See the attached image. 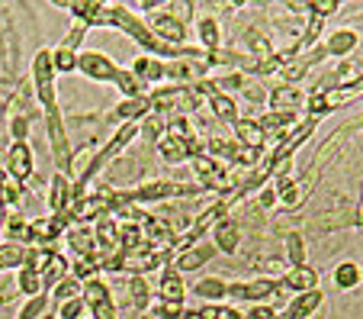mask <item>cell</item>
Returning a JSON list of instances; mask_svg holds the SVG:
<instances>
[{
	"instance_id": "obj_7",
	"label": "cell",
	"mask_w": 363,
	"mask_h": 319,
	"mask_svg": "<svg viewBox=\"0 0 363 319\" xmlns=\"http://www.w3.org/2000/svg\"><path fill=\"white\" fill-rule=\"evenodd\" d=\"M7 171H10V180H16V184H26V180L33 178L35 158H33V146H29V142H13V146H10Z\"/></svg>"
},
{
	"instance_id": "obj_25",
	"label": "cell",
	"mask_w": 363,
	"mask_h": 319,
	"mask_svg": "<svg viewBox=\"0 0 363 319\" xmlns=\"http://www.w3.org/2000/svg\"><path fill=\"white\" fill-rule=\"evenodd\" d=\"M331 281H335V287H341V291H354V287H360V281H363V268L354 261H344L335 268Z\"/></svg>"
},
{
	"instance_id": "obj_38",
	"label": "cell",
	"mask_w": 363,
	"mask_h": 319,
	"mask_svg": "<svg viewBox=\"0 0 363 319\" xmlns=\"http://www.w3.org/2000/svg\"><path fill=\"white\" fill-rule=\"evenodd\" d=\"M308 71V65L302 62V58H289V62H283V68H280V75H283V81H289V87H293L296 81H299L302 75Z\"/></svg>"
},
{
	"instance_id": "obj_11",
	"label": "cell",
	"mask_w": 363,
	"mask_h": 319,
	"mask_svg": "<svg viewBox=\"0 0 363 319\" xmlns=\"http://www.w3.org/2000/svg\"><path fill=\"white\" fill-rule=\"evenodd\" d=\"M241 242V226L232 220V216H222L219 222L213 226V245L216 252H225V255H235Z\"/></svg>"
},
{
	"instance_id": "obj_23",
	"label": "cell",
	"mask_w": 363,
	"mask_h": 319,
	"mask_svg": "<svg viewBox=\"0 0 363 319\" xmlns=\"http://www.w3.org/2000/svg\"><path fill=\"white\" fill-rule=\"evenodd\" d=\"M158 146V155L171 165H180V161L190 158V148H186V139H174V136H164V139L155 142Z\"/></svg>"
},
{
	"instance_id": "obj_6",
	"label": "cell",
	"mask_w": 363,
	"mask_h": 319,
	"mask_svg": "<svg viewBox=\"0 0 363 319\" xmlns=\"http://www.w3.org/2000/svg\"><path fill=\"white\" fill-rule=\"evenodd\" d=\"M193 171H196L199 184H203L206 190H228L235 184V178L228 174V168L222 165V161L209 158V155H203V158H193Z\"/></svg>"
},
{
	"instance_id": "obj_44",
	"label": "cell",
	"mask_w": 363,
	"mask_h": 319,
	"mask_svg": "<svg viewBox=\"0 0 363 319\" xmlns=\"http://www.w3.org/2000/svg\"><path fill=\"white\" fill-rule=\"evenodd\" d=\"M308 13L318 16V20H325L328 13H337V4H308Z\"/></svg>"
},
{
	"instance_id": "obj_16",
	"label": "cell",
	"mask_w": 363,
	"mask_h": 319,
	"mask_svg": "<svg viewBox=\"0 0 363 319\" xmlns=\"http://www.w3.org/2000/svg\"><path fill=\"white\" fill-rule=\"evenodd\" d=\"M267 100H270V107H274V113H293L296 117V110H302L306 107V97H302L296 87H277L274 94H267Z\"/></svg>"
},
{
	"instance_id": "obj_29",
	"label": "cell",
	"mask_w": 363,
	"mask_h": 319,
	"mask_svg": "<svg viewBox=\"0 0 363 319\" xmlns=\"http://www.w3.org/2000/svg\"><path fill=\"white\" fill-rule=\"evenodd\" d=\"M199 33V42H203V52H216L222 45V36H219V23L213 20V16H203L196 26Z\"/></svg>"
},
{
	"instance_id": "obj_27",
	"label": "cell",
	"mask_w": 363,
	"mask_h": 319,
	"mask_svg": "<svg viewBox=\"0 0 363 319\" xmlns=\"http://www.w3.org/2000/svg\"><path fill=\"white\" fill-rule=\"evenodd\" d=\"M81 300L90 310V306H100V303H106V300H113V293H110V287L103 284V278H90L81 284Z\"/></svg>"
},
{
	"instance_id": "obj_31",
	"label": "cell",
	"mask_w": 363,
	"mask_h": 319,
	"mask_svg": "<svg viewBox=\"0 0 363 319\" xmlns=\"http://www.w3.org/2000/svg\"><path fill=\"white\" fill-rule=\"evenodd\" d=\"M23 264H26V245H20V242H4L0 245V271L23 268Z\"/></svg>"
},
{
	"instance_id": "obj_24",
	"label": "cell",
	"mask_w": 363,
	"mask_h": 319,
	"mask_svg": "<svg viewBox=\"0 0 363 319\" xmlns=\"http://www.w3.org/2000/svg\"><path fill=\"white\" fill-rule=\"evenodd\" d=\"M16 291L26 293V297H39V293H45L39 268H33V264H23L20 274H16Z\"/></svg>"
},
{
	"instance_id": "obj_5",
	"label": "cell",
	"mask_w": 363,
	"mask_h": 319,
	"mask_svg": "<svg viewBox=\"0 0 363 319\" xmlns=\"http://www.w3.org/2000/svg\"><path fill=\"white\" fill-rule=\"evenodd\" d=\"M148 29L155 36H158L161 42H167V45H174V49H184L186 42V26L180 16H174L171 10H161V13H151L148 16Z\"/></svg>"
},
{
	"instance_id": "obj_21",
	"label": "cell",
	"mask_w": 363,
	"mask_h": 319,
	"mask_svg": "<svg viewBox=\"0 0 363 319\" xmlns=\"http://www.w3.org/2000/svg\"><path fill=\"white\" fill-rule=\"evenodd\" d=\"M113 84H116L119 94H125V97H148V84H145L132 68H119V75Z\"/></svg>"
},
{
	"instance_id": "obj_8",
	"label": "cell",
	"mask_w": 363,
	"mask_h": 319,
	"mask_svg": "<svg viewBox=\"0 0 363 319\" xmlns=\"http://www.w3.org/2000/svg\"><path fill=\"white\" fill-rule=\"evenodd\" d=\"M74 203V184H71L68 174L55 171L52 174V188H48V207H52V216H65Z\"/></svg>"
},
{
	"instance_id": "obj_13",
	"label": "cell",
	"mask_w": 363,
	"mask_h": 319,
	"mask_svg": "<svg viewBox=\"0 0 363 319\" xmlns=\"http://www.w3.org/2000/svg\"><path fill=\"white\" fill-rule=\"evenodd\" d=\"M68 271H71V264H68V258H65L62 252H48V258L42 261V268H39V274H42V287H45V293L52 291V287L62 284L65 278H71Z\"/></svg>"
},
{
	"instance_id": "obj_43",
	"label": "cell",
	"mask_w": 363,
	"mask_h": 319,
	"mask_svg": "<svg viewBox=\"0 0 363 319\" xmlns=\"http://www.w3.org/2000/svg\"><path fill=\"white\" fill-rule=\"evenodd\" d=\"M90 316L94 319H119V310L113 300H106V303H100V306H90Z\"/></svg>"
},
{
	"instance_id": "obj_37",
	"label": "cell",
	"mask_w": 363,
	"mask_h": 319,
	"mask_svg": "<svg viewBox=\"0 0 363 319\" xmlns=\"http://www.w3.org/2000/svg\"><path fill=\"white\" fill-rule=\"evenodd\" d=\"M77 297H81V281H77V278H65L58 287H52V300H55V303L77 300Z\"/></svg>"
},
{
	"instance_id": "obj_17",
	"label": "cell",
	"mask_w": 363,
	"mask_h": 319,
	"mask_svg": "<svg viewBox=\"0 0 363 319\" xmlns=\"http://www.w3.org/2000/svg\"><path fill=\"white\" fill-rule=\"evenodd\" d=\"M132 71H135V75L142 77V81L148 84V87L167 77V65L161 62V58H155V55H142V58H135V62H132Z\"/></svg>"
},
{
	"instance_id": "obj_33",
	"label": "cell",
	"mask_w": 363,
	"mask_h": 319,
	"mask_svg": "<svg viewBox=\"0 0 363 319\" xmlns=\"http://www.w3.org/2000/svg\"><path fill=\"white\" fill-rule=\"evenodd\" d=\"M193 316L196 319H241V313L228 303H206V306H199Z\"/></svg>"
},
{
	"instance_id": "obj_39",
	"label": "cell",
	"mask_w": 363,
	"mask_h": 319,
	"mask_svg": "<svg viewBox=\"0 0 363 319\" xmlns=\"http://www.w3.org/2000/svg\"><path fill=\"white\" fill-rule=\"evenodd\" d=\"M29 126H33V119H29L26 113L10 119V136H13V142H29Z\"/></svg>"
},
{
	"instance_id": "obj_15",
	"label": "cell",
	"mask_w": 363,
	"mask_h": 319,
	"mask_svg": "<svg viewBox=\"0 0 363 319\" xmlns=\"http://www.w3.org/2000/svg\"><path fill=\"white\" fill-rule=\"evenodd\" d=\"M151 113V100L148 97H125L123 104L113 110V123H142L145 117Z\"/></svg>"
},
{
	"instance_id": "obj_19",
	"label": "cell",
	"mask_w": 363,
	"mask_h": 319,
	"mask_svg": "<svg viewBox=\"0 0 363 319\" xmlns=\"http://www.w3.org/2000/svg\"><path fill=\"white\" fill-rule=\"evenodd\" d=\"M151 300H155V293H151L148 278H145V274H132L129 278V303H132V310H138V313L151 310Z\"/></svg>"
},
{
	"instance_id": "obj_45",
	"label": "cell",
	"mask_w": 363,
	"mask_h": 319,
	"mask_svg": "<svg viewBox=\"0 0 363 319\" xmlns=\"http://www.w3.org/2000/svg\"><path fill=\"white\" fill-rule=\"evenodd\" d=\"M277 203V190H261V200H257V207L261 210H270Z\"/></svg>"
},
{
	"instance_id": "obj_10",
	"label": "cell",
	"mask_w": 363,
	"mask_h": 319,
	"mask_svg": "<svg viewBox=\"0 0 363 319\" xmlns=\"http://www.w3.org/2000/svg\"><path fill=\"white\" fill-rule=\"evenodd\" d=\"M209 258H216V245L213 242H193V245H186L184 252H177L174 255V271H196V268H203Z\"/></svg>"
},
{
	"instance_id": "obj_20",
	"label": "cell",
	"mask_w": 363,
	"mask_h": 319,
	"mask_svg": "<svg viewBox=\"0 0 363 319\" xmlns=\"http://www.w3.org/2000/svg\"><path fill=\"white\" fill-rule=\"evenodd\" d=\"M357 42H360V36H357L354 29H337V33H331L328 39H325L322 49L328 52V55H347V52L357 49Z\"/></svg>"
},
{
	"instance_id": "obj_40",
	"label": "cell",
	"mask_w": 363,
	"mask_h": 319,
	"mask_svg": "<svg viewBox=\"0 0 363 319\" xmlns=\"http://www.w3.org/2000/svg\"><path fill=\"white\" fill-rule=\"evenodd\" d=\"M84 310H87V303L81 297L65 300V303H58V319H84Z\"/></svg>"
},
{
	"instance_id": "obj_18",
	"label": "cell",
	"mask_w": 363,
	"mask_h": 319,
	"mask_svg": "<svg viewBox=\"0 0 363 319\" xmlns=\"http://www.w3.org/2000/svg\"><path fill=\"white\" fill-rule=\"evenodd\" d=\"M186 297V287H184V278H180L174 268H167L158 281V300H171V303H184Z\"/></svg>"
},
{
	"instance_id": "obj_28",
	"label": "cell",
	"mask_w": 363,
	"mask_h": 319,
	"mask_svg": "<svg viewBox=\"0 0 363 319\" xmlns=\"http://www.w3.org/2000/svg\"><path fill=\"white\" fill-rule=\"evenodd\" d=\"M203 71H206L203 62H174V65H167V77H171V81H177L180 87H184L186 81H196Z\"/></svg>"
},
{
	"instance_id": "obj_34",
	"label": "cell",
	"mask_w": 363,
	"mask_h": 319,
	"mask_svg": "<svg viewBox=\"0 0 363 319\" xmlns=\"http://www.w3.org/2000/svg\"><path fill=\"white\" fill-rule=\"evenodd\" d=\"M45 313H48V293H39V297H29L20 306L16 319H45Z\"/></svg>"
},
{
	"instance_id": "obj_3",
	"label": "cell",
	"mask_w": 363,
	"mask_h": 319,
	"mask_svg": "<svg viewBox=\"0 0 363 319\" xmlns=\"http://www.w3.org/2000/svg\"><path fill=\"white\" fill-rule=\"evenodd\" d=\"M77 71L84 77H90V81L113 84L119 75V65L110 55H103V52H77Z\"/></svg>"
},
{
	"instance_id": "obj_42",
	"label": "cell",
	"mask_w": 363,
	"mask_h": 319,
	"mask_svg": "<svg viewBox=\"0 0 363 319\" xmlns=\"http://www.w3.org/2000/svg\"><path fill=\"white\" fill-rule=\"evenodd\" d=\"M84 33H87V26H84V23H77V26L65 36L62 45H65V49H71V52H77V49H81V42H84Z\"/></svg>"
},
{
	"instance_id": "obj_46",
	"label": "cell",
	"mask_w": 363,
	"mask_h": 319,
	"mask_svg": "<svg viewBox=\"0 0 363 319\" xmlns=\"http://www.w3.org/2000/svg\"><path fill=\"white\" fill-rule=\"evenodd\" d=\"M4 226H7V210L0 207V232H4Z\"/></svg>"
},
{
	"instance_id": "obj_36",
	"label": "cell",
	"mask_w": 363,
	"mask_h": 319,
	"mask_svg": "<svg viewBox=\"0 0 363 319\" xmlns=\"http://www.w3.org/2000/svg\"><path fill=\"white\" fill-rule=\"evenodd\" d=\"M23 200V184H16V180H4V184H0V207L4 210H13L16 203Z\"/></svg>"
},
{
	"instance_id": "obj_47",
	"label": "cell",
	"mask_w": 363,
	"mask_h": 319,
	"mask_svg": "<svg viewBox=\"0 0 363 319\" xmlns=\"http://www.w3.org/2000/svg\"><path fill=\"white\" fill-rule=\"evenodd\" d=\"M4 180H7V171H0V184H4Z\"/></svg>"
},
{
	"instance_id": "obj_41",
	"label": "cell",
	"mask_w": 363,
	"mask_h": 319,
	"mask_svg": "<svg viewBox=\"0 0 363 319\" xmlns=\"http://www.w3.org/2000/svg\"><path fill=\"white\" fill-rule=\"evenodd\" d=\"M241 319H277V306H270V303H254L247 313H241Z\"/></svg>"
},
{
	"instance_id": "obj_22",
	"label": "cell",
	"mask_w": 363,
	"mask_h": 319,
	"mask_svg": "<svg viewBox=\"0 0 363 319\" xmlns=\"http://www.w3.org/2000/svg\"><path fill=\"white\" fill-rule=\"evenodd\" d=\"M235 136H238V146H247V148H261L264 142H267V136L261 132V126L254 123V119H238V123L232 126Z\"/></svg>"
},
{
	"instance_id": "obj_2",
	"label": "cell",
	"mask_w": 363,
	"mask_h": 319,
	"mask_svg": "<svg viewBox=\"0 0 363 319\" xmlns=\"http://www.w3.org/2000/svg\"><path fill=\"white\" fill-rule=\"evenodd\" d=\"M45 126H48V142H52V155H55V171L68 174L71 171V142H68V129H65L62 110H45Z\"/></svg>"
},
{
	"instance_id": "obj_35",
	"label": "cell",
	"mask_w": 363,
	"mask_h": 319,
	"mask_svg": "<svg viewBox=\"0 0 363 319\" xmlns=\"http://www.w3.org/2000/svg\"><path fill=\"white\" fill-rule=\"evenodd\" d=\"M286 258L293 268L306 264V242H302L299 232H286Z\"/></svg>"
},
{
	"instance_id": "obj_32",
	"label": "cell",
	"mask_w": 363,
	"mask_h": 319,
	"mask_svg": "<svg viewBox=\"0 0 363 319\" xmlns=\"http://www.w3.org/2000/svg\"><path fill=\"white\" fill-rule=\"evenodd\" d=\"M52 68H55V75H71V71H77V52L65 49V45L52 49Z\"/></svg>"
},
{
	"instance_id": "obj_1",
	"label": "cell",
	"mask_w": 363,
	"mask_h": 319,
	"mask_svg": "<svg viewBox=\"0 0 363 319\" xmlns=\"http://www.w3.org/2000/svg\"><path fill=\"white\" fill-rule=\"evenodd\" d=\"M55 68H52V52L42 49L33 58V81H35V100L42 110H55L58 107V90H55Z\"/></svg>"
},
{
	"instance_id": "obj_30",
	"label": "cell",
	"mask_w": 363,
	"mask_h": 319,
	"mask_svg": "<svg viewBox=\"0 0 363 319\" xmlns=\"http://www.w3.org/2000/svg\"><path fill=\"white\" fill-rule=\"evenodd\" d=\"M209 107H213L216 119H222V123H228V126L238 123V107H235L232 97H222V94H209Z\"/></svg>"
},
{
	"instance_id": "obj_26",
	"label": "cell",
	"mask_w": 363,
	"mask_h": 319,
	"mask_svg": "<svg viewBox=\"0 0 363 319\" xmlns=\"http://www.w3.org/2000/svg\"><path fill=\"white\" fill-rule=\"evenodd\" d=\"M193 293H196V297H203V300H213V303H219V300L228 297V281H222V278H203V281H196V284H193Z\"/></svg>"
},
{
	"instance_id": "obj_12",
	"label": "cell",
	"mask_w": 363,
	"mask_h": 319,
	"mask_svg": "<svg viewBox=\"0 0 363 319\" xmlns=\"http://www.w3.org/2000/svg\"><path fill=\"white\" fill-rule=\"evenodd\" d=\"M65 242H68V249H74L77 258L100 255V249H96V239H94V226H87V222H74V226H68V232H65Z\"/></svg>"
},
{
	"instance_id": "obj_4",
	"label": "cell",
	"mask_w": 363,
	"mask_h": 319,
	"mask_svg": "<svg viewBox=\"0 0 363 319\" xmlns=\"http://www.w3.org/2000/svg\"><path fill=\"white\" fill-rule=\"evenodd\" d=\"M280 281L274 278H257V281H241V284H228V297L232 300H251V303H264L270 297H283Z\"/></svg>"
},
{
	"instance_id": "obj_14",
	"label": "cell",
	"mask_w": 363,
	"mask_h": 319,
	"mask_svg": "<svg viewBox=\"0 0 363 319\" xmlns=\"http://www.w3.org/2000/svg\"><path fill=\"white\" fill-rule=\"evenodd\" d=\"M283 291H296V293H306V291H315L318 287V271L308 268V264H299V268H289L286 274L280 278Z\"/></svg>"
},
{
	"instance_id": "obj_9",
	"label": "cell",
	"mask_w": 363,
	"mask_h": 319,
	"mask_svg": "<svg viewBox=\"0 0 363 319\" xmlns=\"http://www.w3.org/2000/svg\"><path fill=\"white\" fill-rule=\"evenodd\" d=\"M325 297L322 291H306V293H296V300H289L286 313H277V319H312L318 310H322Z\"/></svg>"
}]
</instances>
